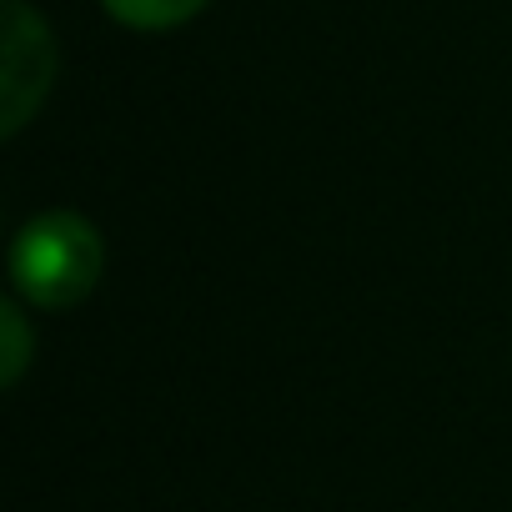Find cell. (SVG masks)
I'll return each mask as SVG.
<instances>
[{
  "label": "cell",
  "instance_id": "1",
  "mask_svg": "<svg viewBox=\"0 0 512 512\" xmlns=\"http://www.w3.org/2000/svg\"><path fill=\"white\" fill-rule=\"evenodd\" d=\"M106 272V241L76 211H41L11 241V282L41 312L81 307Z\"/></svg>",
  "mask_w": 512,
  "mask_h": 512
},
{
  "label": "cell",
  "instance_id": "2",
  "mask_svg": "<svg viewBox=\"0 0 512 512\" xmlns=\"http://www.w3.org/2000/svg\"><path fill=\"white\" fill-rule=\"evenodd\" d=\"M56 36L46 16L26 0H6V26H0V136H16L56 86Z\"/></svg>",
  "mask_w": 512,
  "mask_h": 512
},
{
  "label": "cell",
  "instance_id": "3",
  "mask_svg": "<svg viewBox=\"0 0 512 512\" xmlns=\"http://www.w3.org/2000/svg\"><path fill=\"white\" fill-rule=\"evenodd\" d=\"M106 16L131 26V31H171V26H186L206 0H101Z\"/></svg>",
  "mask_w": 512,
  "mask_h": 512
},
{
  "label": "cell",
  "instance_id": "4",
  "mask_svg": "<svg viewBox=\"0 0 512 512\" xmlns=\"http://www.w3.org/2000/svg\"><path fill=\"white\" fill-rule=\"evenodd\" d=\"M31 367V322L16 302L0 307V382L16 387Z\"/></svg>",
  "mask_w": 512,
  "mask_h": 512
}]
</instances>
